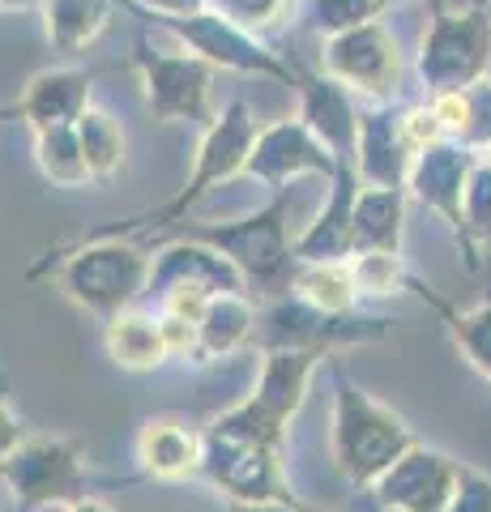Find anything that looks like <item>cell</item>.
Masks as SVG:
<instances>
[{"label":"cell","instance_id":"cell-26","mask_svg":"<svg viewBox=\"0 0 491 512\" xmlns=\"http://www.w3.org/2000/svg\"><path fill=\"white\" fill-rule=\"evenodd\" d=\"M223 512H308L295 500H223Z\"/></svg>","mask_w":491,"mask_h":512},{"label":"cell","instance_id":"cell-21","mask_svg":"<svg viewBox=\"0 0 491 512\" xmlns=\"http://www.w3.org/2000/svg\"><path fill=\"white\" fill-rule=\"evenodd\" d=\"M308 167H325V158L316 154L304 137H291V133H274L261 146V154L252 158V171H261L265 180H282V175L308 171Z\"/></svg>","mask_w":491,"mask_h":512},{"label":"cell","instance_id":"cell-27","mask_svg":"<svg viewBox=\"0 0 491 512\" xmlns=\"http://www.w3.org/2000/svg\"><path fill=\"white\" fill-rule=\"evenodd\" d=\"M60 512H116L107 500H99V495H86V500H77V504H69V508H60Z\"/></svg>","mask_w":491,"mask_h":512},{"label":"cell","instance_id":"cell-22","mask_svg":"<svg viewBox=\"0 0 491 512\" xmlns=\"http://www.w3.org/2000/svg\"><path fill=\"white\" fill-rule=\"evenodd\" d=\"M77 141H82V154H86L90 175H107V171L120 167V133H116V124L107 120V116H86Z\"/></svg>","mask_w":491,"mask_h":512},{"label":"cell","instance_id":"cell-2","mask_svg":"<svg viewBox=\"0 0 491 512\" xmlns=\"http://www.w3.org/2000/svg\"><path fill=\"white\" fill-rule=\"evenodd\" d=\"M150 261L141 248L120 239H94V244L69 252V261L56 269V282L77 308L90 316L112 320L137 308L150 291Z\"/></svg>","mask_w":491,"mask_h":512},{"label":"cell","instance_id":"cell-10","mask_svg":"<svg viewBox=\"0 0 491 512\" xmlns=\"http://www.w3.org/2000/svg\"><path fill=\"white\" fill-rule=\"evenodd\" d=\"M137 470L154 483H188L201 478L205 431L188 427L180 419H150L137 431Z\"/></svg>","mask_w":491,"mask_h":512},{"label":"cell","instance_id":"cell-9","mask_svg":"<svg viewBox=\"0 0 491 512\" xmlns=\"http://www.w3.org/2000/svg\"><path fill=\"white\" fill-rule=\"evenodd\" d=\"M325 363L316 350H261V372L248 402H257L278 427H291L312 393V376Z\"/></svg>","mask_w":491,"mask_h":512},{"label":"cell","instance_id":"cell-23","mask_svg":"<svg viewBox=\"0 0 491 512\" xmlns=\"http://www.w3.org/2000/svg\"><path fill=\"white\" fill-rule=\"evenodd\" d=\"M462 210H466V235H470V244H474V239L491 244V171L470 175Z\"/></svg>","mask_w":491,"mask_h":512},{"label":"cell","instance_id":"cell-1","mask_svg":"<svg viewBox=\"0 0 491 512\" xmlns=\"http://www.w3.org/2000/svg\"><path fill=\"white\" fill-rule=\"evenodd\" d=\"M415 427L393 406L376 402L338 367L334 372V410H329V453L351 487H372L406 448H415Z\"/></svg>","mask_w":491,"mask_h":512},{"label":"cell","instance_id":"cell-16","mask_svg":"<svg viewBox=\"0 0 491 512\" xmlns=\"http://www.w3.org/2000/svg\"><path fill=\"white\" fill-rule=\"evenodd\" d=\"M355 252H402L398 188H372L355 197Z\"/></svg>","mask_w":491,"mask_h":512},{"label":"cell","instance_id":"cell-24","mask_svg":"<svg viewBox=\"0 0 491 512\" xmlns=\"http://www.w3.org/2000/svg\"><path fill=\"white\" fill-rule=\"evenodd\" d=\"M449 512H491V474L457 461V487H453Z\"/></svg>","mask_w":491,"mask_h":512},{"label":"cell","instance_id":"cell-18","mask_svg":"<svg viewBox=\"0 0 491 512\" xmlns=\"http://www.w3.org/2000/svg\"><path fill=\"white\" fill-rule=\"evenodd\" d=\"M205 431H218V436H231V440H248V444H274V448L287 444V427H278L257 402H248V397L235 402L231 410L214 414V419L205 423Z\"/></svg>","mask_w":491,"mask_h":512},{"label":"cell","instance_id":"cell-5","mask_svg":"<svg viewBox=\"0 0 491 512\" xmlns=\"http://www.w3.org/2000/svg\"><path fill=\"white\" fill-rule=\"evenodd\" d=\"M201 478L214 491H223V500H295L287 470H282V448L274 444H248L205 431Z\"/></svg>","mask_w":491,"mask_h":512},{"label":"cell","instance_id":"cell-7","mask_svg":"<svg viewBox=\"0 0 491 512\" xmlns=\"http://www.w3.org/2000/svg\"><path fill=\"white\" fill-rule=\"evenodd\" d=\"M282 218H287L282 205H269L257 218L205 227V231H197V239H205V244H214L223 256H231L244 278H274L295 256V248L287 244V222Z\"/></svg>","mask_w":491,"mask_h":512},{"label":"cell","instance_id":"cell-15","mask_svg":"<svg viewBox=\"0 0 491 512\" xmlns=\"http://www.w3.org/2000/svg\"><path fill=\"white\" fill-rule=\"evenodd\" d=\"M410 291H415L427 308L440 316V325L449 329V338L457 346L474 372H479L487 384H491V299L487 303H474V308H453L449 299L432 295V286H423L419 278H410Z\"/></svg>","mask_w":491,"mask_h":512},{"label":"cell","instance_id":"cell-8","mask_svg":"<svg viewBox=\"0 0 491 512\" xmlns=\"http://www.w3.org/2000/svg\"><path fill=\"white\" fill-rule=\"evenodd\" d=\"M244 274L240 265L223 256L214 244L205 239H180V244L163 248L150 261V291L154 303L163 299L167 291H180V286H197L205 295H223V291H244Z\"/></svg>","mask_w":491,"mask_h":512},{"label":"cell","instance_id":"cell-25","mask_svg":"<svg viewBox=\"0 0 491 512\" xmlns=\"http://www.w3.org/2000/svg\"><path fill=\"white\" fill-rule=\"evenodd\" d=\"M26 440V423L18 419V410L9 406V380L0 376V461Z\"/></svg>","mask_w":491,"mask_h":512},{"label":"cell","instance_id":"cell-17","mask_svg":"<svg viewBox=\"0 0 491 512\" xmlns=\"http://www.w3.org/2000/svg\"><path fill=\"white\" fill-rule=\"evenodd\" d=\"M295 295L325 312H355L359 308V286L351 274V261H299L295 269Z\"/></svg>","mask_w":491,"mask_h":512},{"label":"cell","instance_id":"cell-20","mask_svg":"<svg viewBox=\"0 0 491 512\" xmlns=\"http://www.w3.org/2000/svg\"><path fill=\"white\" fill-rule=\"evenodd\" d=\"M346 261H351L359 299L363 295H398V291H406V286H410L402 252H351Z\"/></svg>","mask_w":491,"mask_h":512},{"label":"cell","instance_id":"cell-4","mask_svg":"<svg viewBox=\"0 0 491 512\" xmlns=\"http://www.w3.org/2000/svg\"><path fill=\"white\" fill-rule=\"evenodd\" d=\"M0 478L18 500V512H52L69 508L90 495L86 453L65 436H26L0 461Z\"/></svg>","mask_w":491,"mask_h":512},{"label":"cell","instance_id":"cell-12","mask_svg":"<svg viewBox=\"0 0 491 512\" xmlns=\"http://www.w3.org/2000/svg\"><path fill=\"white\" fill-rule=\"evenodd\" d=\"M257 320L261 308L244 291H223L210 295L205 312L197 320V359L193 363H218L240 355L244 346L257 342Z\"/></svg>","mask_w":491,"mask_h":512},{"label":"cell","instance_id":"cell-3","mask_svg":"<svg viewBox=\"0 0 491 512\" xmlns=\"http://www.w3.org/2000/svg\"><path fill=\"white\" fill-rule=\"evenodd\" d=\"M389 338V320L368 312H325L308 303L304 295H282L261 308L257 342L261 350H316V355L334 359L342 346H372Z\"/></svg>","mask_w":491,"mask_h":512},{"label":"cell","instance_id":"cell-19","mask_svg":"<svg viewBox=\"0 0 491 512\" xmlns=\"http://www.w3.org/2000/svg\"><path fill=\"white\" fill-rule=\"evenodd\" d=\"M39 167L47 171V180H56V184H82V180H90L82 141H77L69 128H60V124L43 128V137H39Z\"/></svg>","mask_w":491,"mask_h":512},{"label":"cell","instance_id":"cell-6","mask_svg":"<svg viewBox=\"0 0 491 512\" xmlns=\"http://www.w3.org/2000/svg\"><path fill=\"white\" fill-rule=\"evenodd\" d=\"M457 461L440 448L415 444L368 487L380 512H449Z\"/></svg>","mask_w":491,"mask_h":512},{"label":"cell","instance_id":"cell-11","mask_svg":"<svg viewBox=\"0 0 491 512\" xmlns=\"http://www.w3.org/2000/svg\"><path fill=\"white\" fill-rule=\"evenodd\" d=\"M415 192L453 227L457 244H462L466 265L479 269V256H474V244L466 235V210H462V201H466V163H457L453 154L440 150V141H436V146H427V150H419Z\"/></svg>","mask_w":491,"mask_h":512},{"label":"cell","instance_id":"cell-14","mask_svg":"<svg viewBox=\"0 0 491 512\" xmlns=\"http://www.w3.org/2000/svg\"><path fill=\"white\" fill-rule=\"evenodd\" d=\"M244 150H248V124L240 120V111L218 128V133L205 141V150H201V163H197V175H193V184H188L184 192L171 205H163L158 214H146V218H137V222H154V227H163V222H171V218H180L188 205H193L205 188H210L214 180H223V175H231L235 167H240V158H244ZM133 222V227H137Z\"/></svg>","mask_w":491,"mask_h":512},{"label":"cell","instance_id":"cell-13","mask_svg":"<svg viewBox=\"0 0 491 512\" xmlns=\"http://www.w3.org/2000/svg\"><path fill=\"white\" fill-rule=\"evenodd\" d=\"M103 346L120 372H154L171 359L167 338H163V320L158 312L129 308L112 320H103Z\"/></svg>","mask_w":491,"mask_h":512}]
</instances>
